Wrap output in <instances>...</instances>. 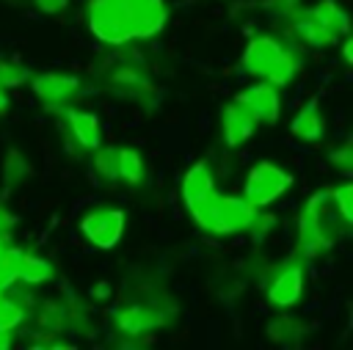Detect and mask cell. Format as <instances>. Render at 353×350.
Instances as JSON below:
<instances>
[{
  "label": "cell",
  "instance_id": "1",
  "mask_svg": "<svg viewBox=\"0 0 353 350\" xmlns=\"http://www.w3.org/2000/svg\"><path fill=\"white\" fill-rule=\"evenodd\" d=\"M85 22L102 44L121 47L160 33L168 22V6L165 0H88Z\"/></svg>",
  "mask_w": 353,
  "mask_h": 350
},
{
  "label": "cell",
  "instance_id": "2",
  "mask_svg": "<svg viewBox=\"0 0 353 350\" xmlns=\"http://www.w3.org/2000/svg\"><path fill=\"white\" fill-rule=\"evenodd\" d=\"M240 66L248 74L281 88V85H290L295 80V74L301 72V58L295 55V50L281 44L276 36L262 33V36H254L248 41V47L243 50Z\"/></svg>",
  "mask_w": 353,
  "mask_h": 350
},
{
  "label": "cell",
  "instance_id": "3",
  "mask_svg": "<svg viewBox=\"0 0 353 350\" xmlns=\"http://www.w3.org/2000/svg\"><path fill=\"white\" fill-rule=\"evenodd\" d=\"M188 209L199 229L218 234V237L248 231V226L256 215V207H251L243 196H221L218 190H212L201 201L190 204Z\"/></svg>",
  "mask_w": 353,
  "mask_h": 350
},
{
  "label": "cell",
  "instance_id": "4",
  "mask_svg": "<svg viewBox=\"0 0 353 350\" xmlns=\"http://www.w3.org/2000/svg\"><path fill=\"white\" fill-rule=\"evenodd\" d=\"M331 209L334 204H331L328 190H317L306 198L298 215V256L301 259H314L336 243V229L334 223H328Z\"/></svg>",
  "mask_w": 353,
  "mask_h": 350
},
{
  "label": "cell",
  "instance_id": "5",
  "mask_svg": "<svg viewBox=\"0 0 353 350\" xmlns=\"http://www.w3.org/2000/svg\"><path fill=\"white\" fill-rule=\"evenodd\" d=\"M290 185H292L290 171H284L281 165H276V163H270V160H262V163H256V165L248 171L245 185H243V198H245L251 207L265 209V207H270Z\"/></svg>",
  "mask_w": 353,
  "mask_h": 350
},
{
  "label": "cell",
  "instance_id": "6",
  "mask_svg": "<svg viewBox=\"0 0 353 350\" xmlns=\"http://www.w3.org/2000/svg\"><path fill=\"white\" fill-rule=\"evenodd\" d=\"M80 231L91 245L102 251L116 248L124 234V212L116 207H94L80 218Z\"/></svg>",
  "mask_w": 353,
  "mask_h": 350
},
{
  "label": "cell",
  "instance_id": "7",
  "mask_svg": "<svg viewBox=\"0 0 353 350\" xmlns=\"http://www.w3.org/2000/svg\"><path fill=\"white\" fill-rule=\"evenodd\" d=\"M301 292H303V267H301L298 259H290L270 278V284H268V300L276 309H290V306H295L301 300Z\"/></svg>",
  "mask_w": 353,
  "mask_h": 350
},
{
  "label": "cell",
  "instance_id": "8",
  "mask_svg": "<svg viewBox=\"0 0 353 350\" xmlns=\"http://www.w3.org/2000/svg\"><path fill=\"white\" fill-rule=\"evenodd\" d=\"M33 94L39 102L61 107V105H72L74 96L80 94V80L74 74H58V72H47V74H36L30 80Z\"/></svg>",
  "mask_w": 353,
  "mask_h": 350
},
{
  "label": "cell",
  "instance_id": "9",
  "mask_svg": "<svg viewBox=\"0 0 353 350\" xmlns=\"http://www.w3.org/2000/svg\"><path fill=\"white\" fill-rule=\"evenodd\" d=\"M251 116L256 124H276L279 121V113H281V99H279V88L270 85V83H256L251 88H245L243 94H237V99Z\"/></svg>",
  "mask_w": 353,
  "mask_h": 350
},
{
  "label": "cell",
  "instance_id": "10",
  "mask_svg": "<svg viewBox=\"0 0 353 350\" xmlns=\"http://www.w3.org/2000/svg\"><path fill=\"white\" fill-rule=\"evenodd\" d=\"M6 256H8V265L17 276V281H25V284H47L55 278V267L50 259H41V256H33L22 248H6Z\"/></svg>",
  "mask_w": 353,
  "mask_h": 350
},
{
  "label": "cell",
  "instance_id": "11",
  "mask_svg": "<svg viewBox=\"0 0 353 350\" xmlns=\"http://www.w3.org/2000/svg\"><path fill=\"white\" fill-rule=\"evenodd\" d=\"M113 322H116V328H119L121 336H132V339H135V336H141V333L154 331L163 320H160V311H157L154 306L130 303V306H124V309L116 311Z\"/></svg>",
  "mask_w": 353,
  "mask_h": 350
},
{
  "label": "cell",
  "instance_id": "12",
  "mask_svg": "<svg viewBox=\"0 0 353 350\" xmlns=\"http://www.w3.org/2000/svg\"><path fill=\"white\" fill-rule=\"evenodd\" d=\"M254 116L240 105V102H229L221 113V132H223V143L226 146H243L251 135H254Z\"/></svg>",
  "mask_w": 353,
  "mask_h": 350
},
{
  "label": "cell",
  "instance_id": "13",
  "mask_svg": "<svg viewBox=\"0 0 353 350\" xmlns=\"http://www.w3.org/2000/svg\"><path fill=\"white\" fill-rule=\"evenodd\" d=\"M66 127H69V135L74 138V143L80 149H99V141H102V127H99V119L88 110H66Z\"/></svg>",
  "mask_w": 353,
  "mask_h": 350
},
{
  "label": "cell",
  "instance_id": "14",
  "mask_svg": "<svg viewBox=\"0 0 353 350\" xmlns=\"http://www.w3.org/2000/svg\"><path fill=\"white\" fill-rule=\"evenodd\" d=\"M290 132L298 138V141H306V143H317L323 141L325 135V121H323V110L314 99H309L292 119L290 124Z\"/></svg>",
  "mask_w": 353,
  "mask_h": 350
},
{
  "label": "cell",
  "instance_id": "15",
  "mask_svg": "<svg viewBox=\"0 0 353 350\" xmlns=\"http://www.w3.org/2000/svg\"><path fill=\"white\" fill-rule=\"evenodd\" d=\"M212 190H215V176H212L210 163H204V160L193 163V165L188 168V174L182 176V201H185V207L201 201V198L210 196Z\"/></svg>",
  "mask_w": 353,
  "mask_h": 350
},
{
  "label": "cell",
  "instance_id": "16",
  "mask_svg": "<svg viewBox=\"0 0 353 350\" xmlns=\"http://www.w3.org/2000/svg\"><path fill=\"white\" fill-rule=\"evenodd\" d=\"M309 14L314 17V22L325 30V36L331 41H336L339 36L347 33V14L334 3V0H320L314 8H309Z\"/></svg>",
  "mask_w": 353,
  "mask_h": 350
},
{
  "label": "cell",
  "instance_id": "17",
  "mask_svg": "<svg viewBox=\"0 0 353 350\" xmlns=\"http://www.w3.org/2000/svg\"><path fill=\"white\" fill-rule=\"evenodd\" d=\"M119 179H124L127 185H141L146 179V163L138 149L119 146Z\"/></svg>",
  "mask_w": 353,
  "mask_h": 350
},
{
  "label": "cell",
  "instance_id": "18",
  "mask_svg": "<svg viewBox=\"0 0 353 350\" xmlns=\"http://www.w3.org/2000/svg\"><path fill=\"white\" fill-rule=\"evenodd\" d=\"M30 176V165L25 160V154L19 152H8L6 160H3V182L8 187H22Z\"/></svg>",
  "mask_w": 353,
  "mask_h": 350
},
{
  "label": "cell",
  "instance_id": "19",
  "mask_svg": "<svg viewBox=\"0 0 353 350\" xmlns=\"http://www.w3.org/2000/svg\"><path fill=\"white\" fill-rule=\"evenodd\" d=\"M268 333H270V339H276V342H281V344H292L298 336H303L306 331H303V325L295 320V317H287V314H281L279 320H273L270 325H268Z\"/></svg>",
  "mask_w": 353,
  "mask_h": 350
},
{
  "label": "cell",
  "instance_id": "20",
  "mask_svg": "<svg viewBox=\"0 0 353 350\" xmlns=\"http://www.w3.org/2000/svg\"><path fill=\"white\" fill-rule=\"evenodd\" d=\"M94 171H97L105 182H116V179H119V146L99 149V152L94 154Z\"/></svg>",
  "mask_w": 353,
  "mask_h": 350
},
{
  "label": "cell",
  "instance_id": "21",
  "mask_svg": "<svg viewBox=\"0 0 353 350\" xmlns=\"http://www.w3.org/2000/svg\"><path fill=\"white\" fill-rule=\"evenodd\" d=\"M328 193H331V204H334V209L339 212L342 223L350 226V220H353V207H350V201H353V185L345 179V182L328 187Z\"/></svg>",
  "mask_w": 353,
  "mask_h": 350
},
{
  "label": "cell",
  "instance_id": "22",
  "mask_svg": "<svg viewBox=\"0 0 353 350\" xmlns=\"http://www.w3.org/2000/svg\"><path fill=\"white\" fill-rule=\"evenodd\" d=\"M22 320H25L22 303H17V300H11L0 292V331H14Z\"/></svg>",
  "mask_w": 353,
  "mask_h": 350
},
{
  "label": "cell",
  "instance_id": "23",
  "mask_svg": "<svg viewBox=\"0 0 353 350\" xmlns=\"http://www.w3.org/2000/svg\"><path fill=\"white\" fill-rule=\"evenodd\" d=\"M25 80H28V69H25V66L11 63V61H0V85H3V88L22 85Z\"/></svg>",
  "mask_w": 353,
  "mask_h": 350
},
{
  "label": "cell",
  "instance_id": "24",
  "mask_svg": "<svg viewBox=\"0 0 353 350\" xmlns=\"http://www.w3.org/2000/svg\"><path fill=\"white\" fill-rule=\"evenodd\" d=\"M265 11L276 19H292L301 8H298V0H265Z\"/></svg>",
  "mask_w": 353,
  "mask_h": 350
},
{
  "label": "cell",
  "instance_id": "25",
  "mask_svg": "<svg viewBox=\"0 0 353 350\" xmlns=\"http://www.w3.org/2000/svg\"><path fill=\"white\" fill-rule=\"evenodd\" d=\"M328 163H331L336 171H342V174L347 176L350 168H353V152H350V143H342V146L331 149V152H328Z\"/></svg>",
  "mask_w": 353,
  "mask_h": 350
},
{
  "label": "cell",
  "instance_id": "26",
  "mask_svg": "<svg viewBox=\"0 0 353 350\" xmlns=\"http://www.w3.org/2000/svg\"><path fill=\"white\" fill-rule=\"evenodd\" d=\"M36 6L44 14H61V11L69 8V0H36Z\"/></svg>",
  "mask_w": 353,
  "mask_h": 350
},
{
  "label": "cell",
  "instance_id": "27",
  "mask_svg": "<svg viewBox=\"0 0 353 350\" xmlns=\"http://www.w3.org/2000/svg\"><path fill=\"white\" fill-rule=\"evenodd\" d=\"M14 215H8L3 207H0V237H8V231H11V226H14Z\"/></svg>",
  "mask_w": 353,
  "mask_h": 350
},
{
  "label": "cell",
  "instance_id": "28",
  "mask_svg": "<svg viewBox=\"0 0 353 350\" xmlns=\"http://www.w3.org/2000/svg\"><path fill=\"white\" fill-rule=\"evenodd\" d=\"M91 295H94V298H108V295H110V284H105V281H102V284H97Z\"/></svg>",
  "mask_w": 353,
  "mask_h": 350
},
{
  "label": "cell",
  "instance_id": "29",
  "mask_svg": "<svg viewBox=\"0 0 353 350\" xmlns=\"http://www.w3.org/2000/svg\"><path fill=\"white\" fill-rule=\"evenodd\" d=\"M6 110H8V88L0 85V113H6Z\"/></svg>",
  "mask_w": 353,
  "mask_h": 350
},
{
  "label": "cell",
  "instance_id": "30",
  "mask_svg": "<svg viewBox=\"0 0 353 350\" xmlns=\"http://www.w3.org/2000/svg\"><path fill=\"white\" fill-rule=\"evenodd\" d=\"M350 47H353V41L345 39V44H342V58H345V63H350Z\"/></svg>",
  "mask_w": 353,
  "mask_h": 350
},
{
  "label": "cell",
  "instance_id": "31",
  "mask_svg": "<svg viewBox=\"0 0 353 350\" xmlns=\"http://www.w3.org/2000/svg\"><path fill=\"white\" fill-rule=\"evenodd\" d=\"M0 347H11V331H0Z\"/></svg>",
  "mask_w": 353,
  "mask_h": 350
},
{
  "label": "cell",
  "instance_id": "32",
  "mask_svg": "<svg viewBox=\"0 0 353 350\" xmlns=\"http://www.w3.org/2000/svg\"><path fill=\"white\" fill-rule=\"evenodd\" d=\"M8 248V237H0V259H3V251Z\"/></svg>",
  "mask_w": 353,
  "mask_h": 350
}]
</instances>
